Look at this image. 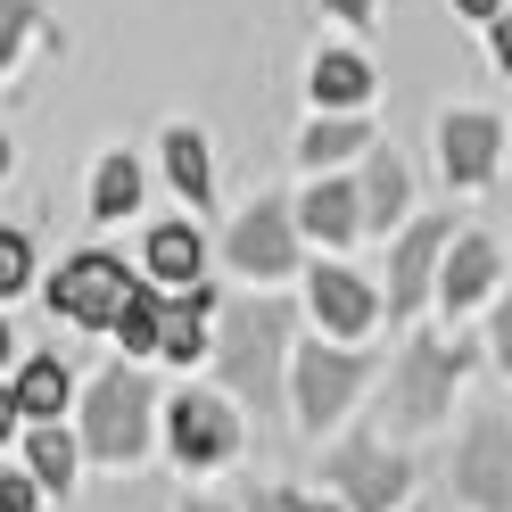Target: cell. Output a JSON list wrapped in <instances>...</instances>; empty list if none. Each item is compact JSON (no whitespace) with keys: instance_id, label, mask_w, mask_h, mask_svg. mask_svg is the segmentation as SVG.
<instances>
[{"instance_id":"6da1fadb","label":"cell","mask_w":512,"mask_h":512,"mask_svg":"<svg viewBox=\"0 0 512 512\" xmlns=\"http://www.w3.org/2000/svg\"><path fill=\"white\" fill-rule=\"evenodd\" d=\"M281 356H290V298H232L215 314V364L223 380L248 397V405H265L281 397Z\"/></svg>"},{"instance_id":"7a4b0ae2","label":"cell","mask_w":512,"mask_h":512,"mask_svg":"<svg viewBox=\"0 0 512 512\" xmlns=\"http://www.w3.org/2000/svg\"><path fill=\"white\" fill-rule=\"evenodd\" d=\"M133 298H141V281L108 248H91V256H75V265L50 273V314H67V323H83V331H116Z\"/></svg>"},{"instance_id":"3957f363","label":"cell","mask_w":512,"mask_h":512,"mask_svg":"<svg viewBox=\"0 0 512 512\" xmlns=\"http://www.w3.org/2000/svg\"><path fill=\"white\" fill-rule=\"evenodd\" d=\"M83 438H91V455H108V463H133L141 446H149V380H141L133 364H116V372L91 380Z\"/></svg>"},{"instance_id":"277c9868","label":"cell","mask_w":512,"mask_h":512,"mask_svg":"<svg viewBox=\"0 0 512 512\" xmlns=\"http://www.w3.org/2000/svg\"><path fill=\"white\" fill-rule=\"evenodd\" d=\"M455 496L471 512H512V422L504 413H479L455 446Z\"/></svg>"},{"instance_id":"5b68a950","label":"cell","mask_w":512,"mask_h":512,"mask_svg":"<svg viewBox=\"0 0 512 512\" xmlns=\"http://www.w3.org/2000/svg\"><path fill=\"white\" fill-rule=\"evenodd\" d=\"M455 380H463V347H446V339H413L405 356H397V397H389L397 430H430L438 413H446V397H455Z\"/></svg>"},{"instance_id":"8992f818","label":"cell","mask_w":512,"mask_h":512,"mask_svg":"<svg viewBox=\"0 0 512 512\" xmlns=\"http://www.w3.org/2000/svg\"><path fill=\"white\" fill-rule=\"evenodd\" d=\"M331 488L347 496V512H397L413 496V463L380 438H347L331 455Z\"/></svg>"},{"instance_id":"52a82bcc","label":"cell","mask_w":512,"mask_h":512,"mask_svg":"<svg viewBox=\"0 0 512 512\" xmlns=\"http://www.w3.org/2000/svg\"><path fill=\"white\" fill-rule=\"evenodd\" d=\"M455 232H463L455 215H422L413 232H397V256H389V306L397 314H422L438 298V265L455 248Z\"/></svg>"},{"instance_id":"ba28073f","label":"cell","mask_w":512,"mask_h":512,"mask_svg":"<svg viewBox=\"0 0 512 512\" xmlns=\"http://www.w3.org/2000/svg\"><path fill=\"white\" fill-rule=\"evenodd\" d=\"M232 265H240L248 281L298 273V207H290V199H256V207L232 223Z\"/></svg>"},{"instance_id":"9c48e42d","label":"cell","mask_w":512,"mask_h":512,"mask_svg":"<svg viewBox=\"0 0 512 512\" xmlns=\"http://www.w3.org/2000/svg\"><path fill=\"white\" fill-rule=\"evenodd\" d=\"M356 397H364V356H347V347H298V422L306 430H331Z\"/></svg>"},{"instance_id":"30bf717a","label":"cell","mask_w":512,"mask_h":512,"mask_svg":"<svg viewBox=\"0 0 512 512\" xmlns=\"http://www.w3.org/2000/svg\"><path fill=\"white\" fill-rule=\"evenodd\" d=\"M166 438H174L182 463H232V455H240V413H232V397L182 389V397L166 405Z\"/></svg>"},{"instance_id":"8fae6325","label":"cell","mask_w":512,"mask_h":512,"mask_svg":"<svg viewBox=\"0 0 512 512\" xmlns=\"http://www.w3.org/2000/svg\"><path fill=\"white\" fill-rule=\"evenodd\" d=\"M438 157H446V182H488L496 157H504V124L488 108H446L438 116Z\"/></svg>"},{"instance_id":"7c38bea8","label":"cell","mask_w":512,"mask_h":512,"mask_svg":"<svg viewBox=\"0 0 512 512\" xmlns=\"http://www.w3.org/2000/svg\"><path fill=\"white\" fill-rule=\"evenodd\" d=\"M488 298H496V232H455V248H446V265H438V306L471 314Z\"/></svg>"},{"instance_id":"4fadbf2b","label":"cell","mask_w":512,"mask_h":512,"mask_svg":"<svg viewBox=\"0 0 512 512\" xmlns=\"http://www.w3.org/2000/svg\"><path fill=\"white\" fill-rule=\"evenodd\" d=\"M306 298H314V314H323L339 339H364V331L380 323V298H372L347 265H314V273H306Z\"/></svg>"},{"instance_id":"5bb4252c","label":"cell","mask_w":512,"mask_h":512,"mask_svg":"<svg viewBox=\"0 0 512 512\" xmlns=\"http://www.w3.org/2000/svg\"><path fill=\"white\" fill-rule=\"evenodd\" d=\"M207 323H215V290H207V281H199V290L157 298V356H166V364H199L207 356Z\"/></svg>"},{"instance_id":"9a60e30c","label":"cell","mask_w":512,"mask_h":512,"mask_svg":"<svg viewBox=\"0 0 512 512\" xmlns=\"http://www.w3.org/2000/svg\"><path fill=\"white\" fill-rule=\"evenodd\" d=\"M298 240H323V248H347V240H364V207H356V182H314L306 199H298Z\"/></svg>"},{"instance_id":"2e32d148","label":"cell","mask_w":512,"mask_h":512,"mask_svg":"<svg viewBox=\"0 0 512 512\" xmlns=\"http://www.w3.org/2000/svg\"><path fill=\"white\" fill-rule=\"evenodd\" d=\"M405 199H413V182H405V157H397V149H372V157H364V182H356L364 232H397V223H405Z\"/></svg>"},{"instance_id":"e0dca14e","label":"cell","mask_w":512,"mask_h":512,"mask_svg":"<svg viewBox=\"0 0 512 512\" xmlns=\"http://www.w3.org/2000/svg\"><path fill=\"white\" fill-rule=\"evenodd\" d=\"M314 108H323V116H364L372 108V58L323 50V58H314Z\"/></svg>"},{"instance_id":"ac0fdd59","label":"cell","mask_w":512,"mask_h":512,"mask_svg":"<svg viewBox=\"0 0 512 512\" xmlns=\"http://www.w3.org/2000/svg\"><path fill=\"white\" fill-rule=\"evenodd\" d=\"M141 256H149V281H166V290H199V273H207V240L190 223H157Z\"/></svg>"},{"instance_id":"d6986e66","label":"cell","mask_w":512,"mask_h":512,"mask_svg":"<svg viewBox=\"0 0 512 512\" xmlns=\"http://www.w3.org/2000/svg\"><path fill=\"white\" fill-rule=\"evenodd\" d=\"M372 116H323L298 133V166H347V157H372Z\"/></svg>"},{"instance_id":"ffe728a7","label":"cell","mask_w":512,"mask_h":512,"mask_svg":"<svg viewBox=\"0 0 512 512\" xmlns=\"http://www.w3.org/2000/svg\"><path fill=\"white\" fill-rule=\"evenodd\" d=\"M9 397H17L25 422H58V413H67V364H58V356H25Z\"/></svg>"},{"instance_id":"44dd1931","label":"cell","mask_w":512,"mask_h":512,"mask_svg":"<svg viewBox=\"0 0 512 512\" xmlns=\"http://www.w3.org/2000/svg\"><path fill=\"white\" fill-rule=\"evenodd\" d=\"M166 174H174V190H182L190 207H207V199H215V166H207V141L190 133V124H174V133H166Z\"/></svg>"},{"instance_id":"7402d4cb","label":"cell","mask_w":512,"mask_h":512,"mask_svg":"<svg viewBox=\"0 0 512 512\" xmlns=\"http://www.w3.org/2000/svg\"><path fill=\"white\" fill-rule=\"evenodd\" d=\"M25 455H34V488H50V496L75 488V438H67V430L34 422V430H25Z\"/></svg>"},{"instance_id":"603a6c76","label":"cell","mask_w":512,"mask_h":512,"mask_svg":"<svg viewBox=\"0 0 512 512\" xmlns=\"http://www.w3.org/2000/svg\"><path fill=\"white\" fill-rule=\"evenodd\" d=\"M133 207H141V166H133V157H108L100 182H91V215L116 223V215H133Z\"/></svg>"},{"instance_id":"cb8c5ba5","label":"cell","mask_w":512,"mask_h":512,"mask_svg":"<svg viewBox=\"0 0 512 512\" xmlns=\"http://www.w3.org/2000/svg\"><path fill=\"white\" fill-rule=\"evenodd\" d=\"M116 339H124V356H157V298H149V290H141L133 306H124Z\"/></svg>"},{"instance_id":"d4e9b609","label":"cell","mask_w":512,"mask_h":512,"mask_svg":"<svg viewBox=\"0 0 512 512\" xmlns=\"http://www.w3.org/2000/svg\"><path fill=\"white\" fill-rule=\"evenodd\" d=\"M25 273H34V248H25V232H0V298H17Z\"/></svg>"},{"instance_id":"484cf974","label":"cell","mask_w":512,"mask_h":512,"mask_svg":"<svg viewBox=\"0 0 512 512\" xmlns=\"http://www.w3.org/2000/svg\"><path fill=\"white\" fill-rule=\"evenodd\" d=\"M25 25H34V0H0V67H9V58H17Z\"/></svg>"},{"instance_id":"4316f807","label":"cell","mask_w":512,"mask_h":512,"mask_svg":"<svg viewBox=\"0 0 512 512\" xmlns=\"http://www.w3.org/2000/svg\"><path fill=\"white\" fill-rule=\"evenodd\" d=\"M248 512H339V504H323V496H290V488H256Z\"/></svg>"},{"instance_id":"83f0119b","label":"cell","mask_w":512,"mask_h":512,"mask_svg":"<svg viewBox=\"0 0 512 512\" xmlns=\"http://www.w3.org/2000/svg\"><path fill=\"white\" fill-rule=\"evenodd\" d=\"M0 512H42V488L17 479V471H0Z\"/></svg>"},{"instance_id":"f1b7e54d","label":"cell","mask_w":512,"mask_h":512,"mask_svg":"<svg viewBox=\"0 0 512 512\" xmlns=\"http://www.w3.org/2000/svg\"><path fill=\"white\" fill-rule=\"evenodd\" d=\"M488 356H496V372H512V298H496V323H488Z\"/></svg>"},{"instance_id":"f546056e","label":"cell","mask_w":512,"mask_h":512,"mask_svg":"<svg viewBox=\"0 0 512 512\" xmlns=\"http://www.w3.org/2000/svg\"><path fill=\"white\" fill-rule=\"evenodd\" d=\"M323 9H331V17H347V25H372L380 0H323Z\"/></svg>"},{"instance_id":"4dcf8cb0","label":"cell","mask_w":512,"mask_h":512,"mask_svg":"<svg viewBox=\"0 0 512 512\" xmlns=\"http://www.w3.org/2000/svg\"><path fill=\"white\" fill-rule=\"evenodd\" d=\"M488 50H496V67H512V17H496V25H488Z\"/></svg>"},{"instance_id":"1f68e13d","label":"cell","mask_w":512,"mask_h":512,"mask_svg":"<svg viewBox=\"0 0 512 512\" xmlns=\"http://www.w3.org/2000/svg\"><path fill=\"white\" fill-rule=\"evenodd\" d=\"M455 9H463V17H479V25H496V17H504V0H455Z\"/></svg>"},{"instance_id":"d6a6232c","label":"cell","mask_w":512,"mask_h":512,"mask_svg":"<svg viewBox=\"0 0 512 512\" xmlns=\"http://www.w3.org/2000/svg\"><path fill=\"white\" fill-rule=\"evenodd\" d=\"M17 422H25V413H17V397L0 389V446H9V430H17Z\"/></svg>"},{"instance_id":"836d02e7","label":"cell","mask_w":512,"mask_h":512,"mask_svg":"<svg viewBox=\"0 0 512 512\" xmlns=\"http://www.w3.org/2000/svg\"><path fill=\"white\" fill-rule=\"evenodd\" d=\"M0 372H9V323H0Z\"/></svg>"},{"instance_id":"e575fe53","label":"cell","mask_w":512,"mask_h":512,"mask_svg":"<svg viewBox=\"0 0 512 512\" xmlns=\"http://www.w3.org/2000/svg\"><path fill=\"white\" fill-rule=\"evenodd\" d=\"M182 512H223V504H182Z\"/></svg>"},{"instance_id":"d590c367","label":"cell","mask_w":512,"mask_h":512,"mask_svg":"<svg viewBox=\"0 0 512 512\" xmlns=\"http://www.w3.org/2000/svg\"><path fill=\"white\" fill-rule=\"evenodd\" d=\"M0 174H9V141H0Z\"/></svg>"},{"instance_id":"8d00e7d4","label":"cell","mask_w":512,"mask_h":512,"mask_svg":"<svg viewBox=\"0 0 512 512\" xmlns=\"http://www.w3.org/2000/svg\"><path fill=\"white\" fill-rule=\"evenodd\" d=\"M504 17H512V0H504Z\"/></svg>"}]
</instances>
